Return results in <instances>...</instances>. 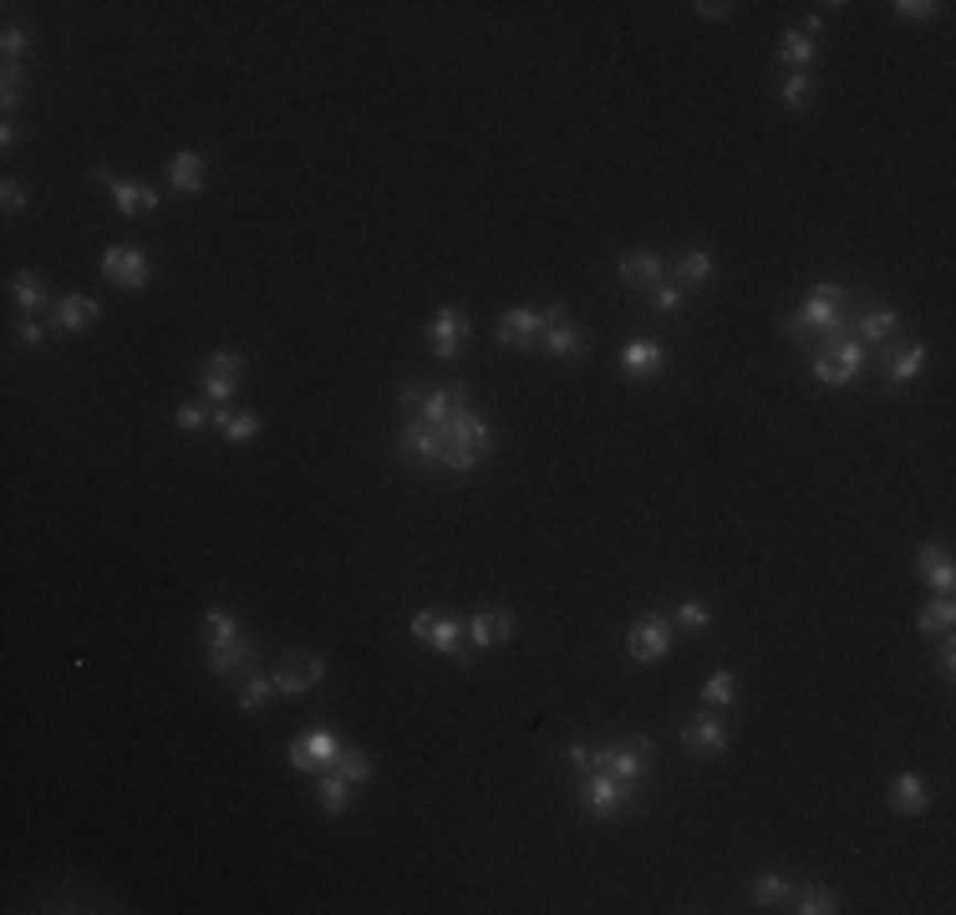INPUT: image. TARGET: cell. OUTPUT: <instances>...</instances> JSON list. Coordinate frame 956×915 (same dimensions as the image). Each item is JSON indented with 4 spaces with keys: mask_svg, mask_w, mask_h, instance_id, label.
Masks as SVG:
<instances>
[{
    "mask_svg": "<svg viewBox=\"0 0 956 915\" xmlns=\"http://www.w3.org/2000/svg\"><path fill=\"white\" fill-rule=\"evenodd\" d=\"M662 367H666V351L656 341H647V336L621 346V372L631 382H651V377H662Z\"/></svg>",
    "mask_w": 956,
    "mask_h": 915,
    "instance_id": "cell-24",
    "label": "cell"
},
{
    "mask_svg": "<svg viewBox=\"0 0 956 915\" xmlns=\"http://www.w3.org/2000/svg\"><path fill=\"white\" fill-rule=\"evenodd\" d=\"M408 636L417 641V646H427L433 656H443V662H464L468 621L458 610H412Z\"/></svg>",
    "mask_w": 956,
    "mask_h": 915,
    "instance_id": "cell-4",
    "label": "cell"
},
{
    "mask_svg": "<svg viewBox=\"0 0 956 915\" xmlns=\"http://www.w3.org/2000/svg\"><path fill=\"white\" fill-rule=\"evenodd\" d=\"M332 769L346 773V778L361 788V783H372V753H367V748H357V743H341V753H336Z\"/></svg>",
    "mask_w": 956,
    "mask_h": 915,
    "instance_id": "cell-34",
    "label": "cell"
},
{
    "mask_svg": "<svg viewBox=\"0 0 956 915\" xmlns=\"http://www.w3.org/2000/svg\"><path fill=\"white\" fill-rule=\"evenodd\" d=\"M0 52H6V62H21V56L31 52V31L6 26V31H0Z\"/></svg>",
    "mask_w": 956,
    "mask_h": 915,
    "instance_id": "cell-44",
    "label": "cell"
},
{
    "mask_svg": "<svg viewBox=\"0 0 956 915\" xmlns=\"http://www.w3.org/2000/svg\"><path fill=\"white\" fill-rule=\"evenodd\" d=\"M540 336H545V305H509L499 326H493V341L499 351H540Z\"/></svg>",
    "mask_w": 956,
    "mask_h": 915,
    "instance_id": "cell-10",
    "label": "cell"
},
{
    "mask_svg": "<svg viewBox=\"0 0 956 915\" xmlns=\"http://www.w3.org/2000/svg\"><path fill=\"white\" fill-rule=\"evenodd\" d=\"M631 804H637V783H621V778H611V773H600V769L580 773V809L590 814L596 824L621 819Z\"/></svg>",
    "mask_w": 956,
    "mask_h": 915,
    "instance_id": "cell-5",
    "label": "cell"
},
{
    "mask_svg": "<svg viewBox=\"0 0 956 915\" xmlns=\"http://www.w3.org/2000/svg\"><path fill=\"white\" fill-rule=\"evenodd\" d=\"M336 753H341V732L326 728V722H316V728H301V732L291 738V748H285L291 769L306 773V778H316L321 769H332Z\"/></svg>",
    "mask_w": 956,
    "mask_h": 915,
    "instance_id": "cell-6",
    "label": "cell"
},
{
    "mask_svg": "<svg viewBox=\"0 0 956 915\" xmlns=\"http://www.w3.org/2000/svg\"><path fill=\"white\" fill-rule=\"evenodd\" d=\"M845 311H850V291L845 285H835V280H819L810 295H804V305H799L794 316H784V336H829V331H845Z\"/></svg>",
    "mask_w": 956,
    "mask_h": 915,
    "instance_id": "cell-2",
    "label": "cell"
},
{
    "mask_svg": "<svg viewBox=\"0 0 956 915\" xmlns=\"http://www.w3.org/2000/svg\"><path fill=\"white\" fill-rule=\"evenodd\" d=\"M672 651V621L666 616H656V610H647V616H637L631 621V631H626V656L637 666H656Z\"/></svg>",
    "mask_w": 956,
    "mask_h": 915,
    "instance_id": "cell-11",
    "label": "cell"
},
{
    "mask_svg": "<svg viewBox=\"0 0 956 915\" xmlns=\"http://www.w3.org/2000/svg\"><path fill=\"white\" fill-rule=\"evenodd\" d=\"M26 204H31V188L21 184V178H6V184H0V209L11 214V219L26 209Z\"/></svg>",
    "mask_w": 956,
    "mask_h": 915,
    "instance_id": "cell-43",
    "label": "cell"
},
{
    "mask_svg": "<svg viewBox=\"0 0 956 915\" xmlns=\"http://www.w3.org/2000/svg\"><path fill=\"white\" fill-rule=\"evenodd\" d=\"M163 173H169V188L173 194H184V199L204 194V184H209V163H204V153H194V148H178Z\"/></svg>",
    "mask_w": 956,
    "mask_h": 915,
    "instance_id": "cell-22",
    "label": "cell"
},
{
    "mask_svg": "<svg viewBox=\"0 0 956 915\" xmlns=\"http://www.w3.org/2000/svg\"><path fill=\"white\" fill-rule=\"evenodd\" d=\"M199 646H204V662H209L214 682H235L260 666V641L245 636L239 616L225 606H209L199 616Z\"/></svg>",
    "mask_w": 956,
    "mask_h": 915,
    "instance_id": "cell-1",
    "label": "cell"
},
{
    "mask_svg": "<svg viewBox=\"0 0 956 915\" xmlns=\"http://www.w3.org/2000/svg\"><path fill=\"white\" fill-rule=\"evenodd\" d=\"M199 386L209 402L229 407L235 392L245 386V357H239V351H209V357L199 361Z\"/></svg>",
    "mask_w": 956,
    "mask_h": 915,
    "instance_id": "cell-12",
    "label": "cell"
},
{
    "mask_svg": "<svg viewBox=\"0 0 956 915\" xmlns=\"http://www.w3.org/2000/svg\"><path fill=\"white\" fill-rule=\"evenodd\" d=\"M565 763H571V769H580V773H590V769H596V748H590V743H571V748H565Z\"/></svg>",
    "mask_w": 956,
    "mask_h": 915,
    "instance_id": "cell-46",
    "label": "cell"
},
{
    "mask_svg": "<svg viewBox=\"0 0 956 915\" xmlns=\"http://www.w3.org/2000/svg\"><path fill=\"white\" fill-rule=\"evenodd\" d=\"M321 682H326V656H316V651H291V656L275 666L280 697H306V691H316Z\"/></svg>",
    "mask_w": 956,
    "mask_h": 915,
    "instance_id": "cell-15",
    "label": "cell"
},
{
    "mask_svg": "<svg viewBox=\"0 0 956 915\" xmlns=\"http://www.w3.org/2000/svg\"><path fill=\"white\" fill-rule=\"evenodd\" d=\"M672 275H677V285L687 291V285H707L713 280V254L703 250V244H692V250L677 254V265H672Z\"/></svg>",
    "mask_w": 956,
    "mask_h": 915,
    "instance_id": "cell-30",
    "label": "cell"
},
{
    "mask_svg": "<svg viewBox=\"0 0 956 915\" xmlns=\"http://www.w3.org/2000/svg\"><path fill=\"white\" fill-rule=\"evenodd\" d=\"M732 743V732L728 722H723V712H697L692 722H682V748H687L692 758H723Z\"/></svg>",
    "mask_w": 956,
    "mask_h": 915,
    "instance_id": "cell-16",
    "label": "cell"
},
{
    "mask_svg": "<svg viewBox=\"0 0 956 915\" xmlns=\"http://www.w3.org/2000/svg\"><path fill=\"white\" fill-rule=\"evenodd\" d=\"M15 143H21V128H15V122L6 118V122H0V153H11Z\"/></svg>",
    "mask_w": 956,
    "mask_h": 915,
    "instance_id": "cell-49",
    "label": "cell"
},
{
    "mask_svg": "<svg viewBox=\"0 0 956 915\" xmlns=\"http://www.w3.org/2000/svg\"><path fill=\"white\" fill-rule=\"evenodd\" d=\"M921 372H926V346L921 341L895 346V357H890V367H886V392H905Z\"/></svg>",
    "mask_w": 956,
    "mask_h": 915,
    "instance_id": "cell-26",
    "label": "cell"
},
{
    "mask_svg": "<svg viewBox=\"0 0 956 915\" xmlns=\"http://www.w3.org/2000/svg\"><path fill=\"white\" fill-rule=\"evenodd\" d=\"M860 372H865V346L855 341L850 331L819 336V351H814V361H810L814 386H824V392H845V386L860 382Z\"/></svg>",
    "mask_w": 956,
    "mask_h": 915,
    "instance_id": "cell-3",
    "label": "cell"
},
{
    "mask_svg": "<svg viewBox=\"0 0 956 915\" xmlns=\"http://www.w3.org/2000/svg\"><path fill=\"white\" fill-rule=\"evenodd\" d=\"M890 11L901 15V21H911V26H931V21H936L946 6H942V0H895Z\"/></svg>",
    "mask_w": 956,
    "mask_h": 915,
    "instance_id": "cell-41",
    "label": "cell"
},
{
    "mask_svg": "<svg viewBox=\"0 0 956 915\" xmlns=\"http://www.w3.org/2000/svg\"><path fill=\"white\" fill-rule=\"evenodd\" d=\"M97 316H102V305H97L93 295H56V305H52V326H56L62 336L93 331Z\"/></svg>",
    "mask_w": 956,
    "mask_h": 915,
    "instance_id": "cell-21",
    "label": "cell"
},
{
    "mask_svg": "<svg viewBox=\"0 0 956 915\" xmlns=\"http://www.w3.org/2000/svg\"><path fill=\"white\" fill-rule=\"evenodd\" d=\"M616 275H621L626 291L647 295L651 285H662V280H666V260L656 250H626L621 260H616Z\"/></svg>",
    "mask_w": 956,
    "mask_h": 915,
    "instance_id": "cell-19",
    "label": "cell"
},
{
    "mask_svg": "<svg viewBox=\"0 0 956 915\" xmlns=\"http://www.w3.org/2000/svg\"><path fill=\"white\" fill-rule=\"evenodd\" d=\"M514 610L509 606H489V610H474L468 616V641H474L478 651H493V646H509L514 641Z\"/></svg>",
    "mask_w": 956,
    "mask_h": 915,
    "instance_id": "cell-18",
    "label": "cell"
},
{
    "mask_svg": "<svg viewBox=\"0 0 956 915\" xmlns=\"http://www.w3.org/2000/svg\"><path fill=\"white\" fill-rule=\"evenodd\" d=\"M26 67L21 62H6V72H0V107H6V118H11L15 107H21V97H26Z\"/></svg>",
    "mask_w": 956,
    "mask_h": 915,
    "instance_id": "cell-39",
    "label": "cell"
},
{
    "mask_svg": "<svg viewBox=\"0 0 956 915\" xmlns=\"http://www.w3.org/2000/svg\"><path fill=\"white\" fill-rule=\"evenodd\" d=\"M275 677H265V672H260V666H254V672H245V682H239V697H235V707L239 712H260V707L270 702V697H275Z\"/></svg>",
    "mask_w": 956,
    "mask_h": 915,
    "instance_id": "cell-32",
    "label": "cell"
},
{
    "mask_svg": "<svg viewBox=\"0 0 956 915\" xmlns=\"http://www.w3.org/2000/svg\"><path fill=\"white\" fill-rule=\"evenodd\" d=\"M916 570L921 580L936 590V596H952V585H956V559L946 544H921L916 549Z\"/></svg>",
    "mask_w": 956,
    "mask_h": 915,
    "instance_id": "cell-23",
    "label": "cell"
},
{
    "mask_svg": "<svg viewBox=\"0 0 956 915\" xmlns=\"http://www.w3.org/2000/svg\"><path fill=\"white\" fill-rule=\"evenodd\" d=\"M789 895H794V885H789L784 875H758L753 880V905H763V911H784Z\"/></svg>",
    "mask_w": 956,
    "mask_h": 915,
    "instance_id": "cell-38",
    "label": "cell"
},
{
    "mask_svg": "<svg viewBox=\"0 0 956 915\" xmlns=\"http://www.w3.org/2000/svg\"><path fill=\"white\" fill-rule=\"evenodd\" d=\"M666 621H672V631H692V636H703L707 625H713V610H707L703 600H677Z\"/></svg>",
    "mask_w": 956,
    "mask_h": 915,
    "instance_id": "cell-37",
    "label": "cell"
},
{
    "mask_svg": "<svg viewBox=\"0 0 956 915\" xmlns=\"http://www.w3.org/2000/svg\"><path fill=\"white\" fill-rule=\"evenodd\" d=\"M214 427H219V438L225 443H250V438H260V417L254 412H245V407H214Z\"/></svg>",
    "mask_w": 956,
    "mask_h": 915,
    "instance_id": "cell-28",
    "label": "cell"
},
{
    "mask_svg": "<svg viewBox=\"0 0 956 915\" xmlns=\"http://www.w3.org/2000/svg\"><path fill=\"white\" fill-rule=\"evenodd\" d=\"M93 184L107 188V199L118 204V214H128V219H143V214H159V188H148V184H133V178H112V168H102L97 163L93 168Z\"/></svg>",
    "mask_w": 956,
    "mask_h": 915,
    "instance_id": "cell-14",
    "label": "cell"
},
{
    "mask_svg": "<svg viewBox=\"0 0 956 915\" xmlns=\"http://www.w3.org/2000/svg\"><path fill=\"white\" fill-rule=\"evenodd\" d=\"M351 794H357V783L346 778V773H336V769H321L316 773V804H321V814H326V819H341L346 804H351Z\"/></svg>",
    "mask_w": 956,
    "mask_h": 915,
    "instance_id": "cell-25",
    "label": "cell"
},
{
    "mask_svg": "<svg viewBox=\"0 0 956 915\" xmlns=\"http://www.w3.org/2000/svg\"><path fill=\"white\" fill-rule=\"evenodd\" d=\"M936 672H942L946 682L956 677V636H952V631L942 636V656H936Z\"/></svg>",
    "mask_w": 956,
    "mask_h": 915,
    "instance_id": "cell-47",
    "label": "cell"
},
{
    "mask_svg": "<svg viewBox=\"0 0 956 915\" xmlns=\"http://www.w3.org/2000/svg\"><path fill=\"white\" fill-rule=\"evenodd\" d=\"M647 305L656 311V316H682V305H687V291H682L677 280H662V285H651V291H647Z\"/></svg>",
    "mask_w": 956,
    "mask_h": 915,
    "instance_id": "cell-40",
    "label": "cell"
},
{
    "mask_svg": "<svg viewBox=\"0 0 956 915\" xmlns=\"http://www.w3.org/2000/svg\"><path fill=\"white\" fill-rule=\"evenodd\" d=\"M423 336H427V351H433L438 361H458L464 341L474 336V320H468L464 311H453V305H438V311L427 316Z\"/></svg>",
    "mask_w": 956,
    "mask_h": 915,
    "instance_id": "cell-13",
    "label": "cell"
},
{
    "mask_svg": "<svg viewBox=\"0 0 956 915\" xmlns=\"http://www.w3.org/2000/svg\"><path fill=\"white\" fill-rule=\"evenodd\" d=\"M692 11H697V21H732L738 6H732V0H723V6H717V0H697Z\"/></svg>",
    "mask_w": 956,
    "mask_h": 915,
    "instance_id": "cell-45",
    "label": "cell"
},
{
    "mask_svg": "<svg viewBox=\"0 0 956 915\" xmlns=\"http://www.w3.org/2000/svg\"><path fill=\"white\" fill-rule=\"evenodd\" d=\"M11 301L21 305L26 316H36V311H46V305H56L52 291H46V280H41L36 270H15V275H11Z\"/></svg>",
    "mask_w": 956,
    "mask_h": 915,
    "instance_id": "cell-27",
    "label": "cell"
},
{
    "mask_svg": "<svg viewBox=\"0 0 956 915\" xmlns=\"http://www.w3.org/2000/svg\"><path fill=\"white\" fill-rule=\"evenodd\" d=\"M15 336H21V341H26V346H41V341H46V326H41L36 316H26V320H21V326H15Z\"/></svg>",
    "mask_w": 956,
    "mask_h": 915,
    "instance_id": "cell-48",
    "label": "cell"
},
{
    "mask_svg": "<svg viewBox=\"0 0 956 915\" xmlns=\"http://www.w3.org/2000/svg\"><path fill=\"white\" fill-rule=\"evenodd\" d=\"M850 336L860 346H890L901 336V311H890V305H865L860 316L850 320Z\"/></svg>",
    "mask_w": 956,
    "mask_h": 915,
    "instance_id": "cell-20",
    "label": "cell"
},
{
    "mask_svg": "<svg viewBox=\"0 0 956 915\" xmlns=\"http://www.w3.org/2000/svg\"><path fill=\"white\" fill-rule=\"evenodd\" d=\"M814 92H819V87H814L810 72H789V81L779 87V102H784L789 112H810V107H814Z\"/></svg>",
    "mask_w": 956,
    "mask_h": 915,
    "instance_id": "cell-35",
    "label": "cell"
},
{
    "mask_svg": "<svg viewBox=\"0 0 956 915\" xmlns=\"http://www.w3.org/2000/svg\"><path fill=\"white\" fill-rule=\"evenodd\" d=\"M97 270H102V280L118 285V291H148V285H153V260H148L138 244H107Z\"/></svg>",
    "mask_w": 956,
    "mask_h": 915,
    "instance_id": "cell-8",
    "label": "cell"
},
{
    "mask_svg": "<svg viewBox=\"0 0 956 915\" xmlns=\"http://www.w3.org/2000/svg\"><path fill=\"white\" fill-rule=\"evenodd\" d=\"M886 804H890V814H901V819H921V814L936 804V794H931V783L921 778L916 769H905V773H895V778H890Z\"/></svg>",
    "mask_w": 956,
    "mask_h": 915,
    "instance_id": "cell-17",
    "label": "cell"
},
{
    "mask_svg": "<svg viewBox=\"0 0 956 915\" xmlns=\"http://www.w3.org/2000/svg\"><path fill=\"white\" fill-rule=\"evenodd\" d=\"M651 763H656V743L651 738H616V743H606L596 753V769L621 783H641L651 773Z\"/></svg>",
    "mask_w": 956,
    "mask_h": 915,
    "instance_id": "cell-7",
    "label": "cell"
},
{
    "mask_svg": "<svg viewBox=\"0 0 956 915\" xmlns=\"http://www.w3.org/2000/svg\"><path fill=\"white\" fill-rule=\"evenodd\" d=\"M173 427L178 433H204V427H214V412H204L199 402H178L173 407Z\"/></svg>",
    "mask_w": 956,
    "mask_h": 915,
    "instance_id": "cell-42",
    "label": "cell"
},
{
    "mask_svg": "<svg viewBox=\"0 0 956 915\" xmlns=\"http://www.w3.org/2000/svg\"><path fill=\"white\" fill-rule=\"evenodd\" d=\"M732 702H738V677H732V672H713V677L703 682V707L707 712H728Z\"/></svg>",
    "mask_w": 956,
    "mask_h": 915,
    "instance_id": "cell-33",
    "label": "cell"
},
{
    "mask_svg": "<svg viewBox=\"0 0 956 915\" xmlns=\"http://www.w3.org/2000/svg\"><path fill=\"white\" fill-rule=\"evenodd\" d=\"M784 911H794V915H835L839 895L829 885H794V895H789Z\"/></svg>",
    "mask_w": 956,
    "mask_h": 915,
    "instance_id": "cell-29",
    "label": "cell"
},
{
    "mask_svg": "<svg viewBox=\"0 0 956 915\" xmlns=\"http://www.w3.org/2000/svg\"><path fill=\"white\" fill-rule=\"evenodd\" d=\"M779 62H784L789 72H810L814 36H804V31H784V41H779Z\"/></svg>",
    "mask_w": 956,
    "mask_h": 915,
    "instance_id": "cell-36",
    "label": "cell"
},
{
    "mask_svg": "<svg viewBox=\"0 0 956 915\" xmlns=\"http://www.w3.org/2000/svg\"><path fill=\"white\" fill-rule=\"evenodd\" d=\"M540 351H550V357H560V361H580L585 351H590V341H585V331L575 326V316H571V305L565 301L545 305V336H540Z\"/></svg>",
    "mask_w": 956,
    "mask_h": 915,
    "instance_id": "cell-9",
    "label": "cell"
},
{
    "mask_svg": "<svg viewBox=\"0 0 956 915\" xmlns=\"http://www.w3.org/2000/svg\"><path fill=\"white\" fill-rule=\"evenodd\" d=\"M952 621H956V600L952 596H936V600H926V606L916 610V631H921V636H946V631H952Z\"/></svg>",
    "mask_w": 956,
    "mask_h": 915,
    "instance_id": "cell-31",
    "label": "cell"
}]
</instances>
